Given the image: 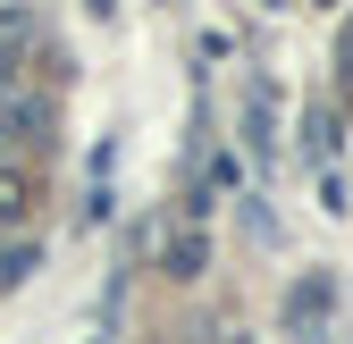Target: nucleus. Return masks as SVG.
<instances>
[{"label":"nucleus","instance_id":"nucleus-1","mask_svg":"<svg viewBox=\"0 0 353 344\" xmlns=\"http://www.w3.org/2000/svg\"><path fill=\"white\" fill-rule=\"evenodd\" d=\"M0 143H9V151L34 143L42 151V143H51V109H42V101H0Z\"/></svg>","mask_w":353,"mask_h":344},{"label":"nucleus","instance_id":"nucleus-2","mask_svg":"<svg viewBox=\"0 0 353 344\" xmlns=\"http://www.w3.org/2000/svg\"><path fill=\"white\" fill-rule=\"evenodd\" d=\"M328 303H336V286H328V277H303V286L286 294V327H320Z\"/></svg>","mask_w":353,"mask_h":344},{"label":"nucleus","instance_id":"nucleus-3","mask_svg":"<svg viewBox=\"0 0 353 344\" xmlns=\"http://www.w3.org/2000/svg\"><path fill=\"white\" fill-rule=\"evenodd\" d=\"M270 126H278V93H270V84H252V93H244V143H252L261 160H270Z\"/></svg>","mask_w":353,"mask_h":344},{"label":"nucleus","instance_id":"nucleus-4","mask_svg":"<svg viewBox=\"0 0 353 344\" xmlns=\"http://www.w3.org/2000/svg\"><path fill=\"white\" fill-rule=\"evenodd\" d=\"M210 269V235L202 227H176L168 235V277H202Z\"/></svg>","mask_w":353,"mask_h":344},{"label":"nucleus","instance_id":"nucleus-5","mask_svg":"<svg viewBox=\"0 0 353 344\" xmlns=\"http://www.w3.org/2000/svg\"><path fill=\"white\" fill-rule=\"evenodd\" d=\"M303 151H312V160L336 151V118H328V109H303Z\"/></svg>","mask_w":353,"mask_h":344},{"label":"nucleus","instance_id":"nucleus-6","mask_svg":"<svg viewBox=\"0 0 353 344\" xmlns=\"http://www.w3.org/2000/svg\"><path fill=\"white\" fill-rule=\"evenodd\" d=\"M26 202H34L26 168H0V219H26Z\"/></svg>","mask_w":353,"mask_h":344},{"label":"nucleus","instance_id":"nucleus-7","mask_svg":"<svg viewBox=\"0 0 353 344\" xmlns=\"http://www.w3.org/2000/svg\"><path fill=\"white\" fill-rule=\"evenodd\" d=\"M26 269H42V252H26V244H17V252H0V286H17Z\"/></svg>","mask_w":353,"mask_h":344},{"label":"nucleus","instance_id":"nucleus-8","mask_svg":"<svg viewBox=\"0 0 353 344\" xmlns=\"http://www.w3.org/2000/svg\"><path fill=\"white\" fill-rule=\"evenodd\" d=\"M9 76H17V51H9V42H0V93H9Z\"/></svg>","mask_w":353,"mask_h":344},{"label":"nucleus","instance_id":"nucleus-9","mask_svg":"<svg viewBox=\"0 0 353 344\" xmlns=\"http://www.w3.org/2000/svg\"><path fill=\"white\" fill-rule=\"evenodd\" d=\"M312 9H328V0H312Z\"/></svg>","mask_w":353,"mask_h":344}]
</instances>
